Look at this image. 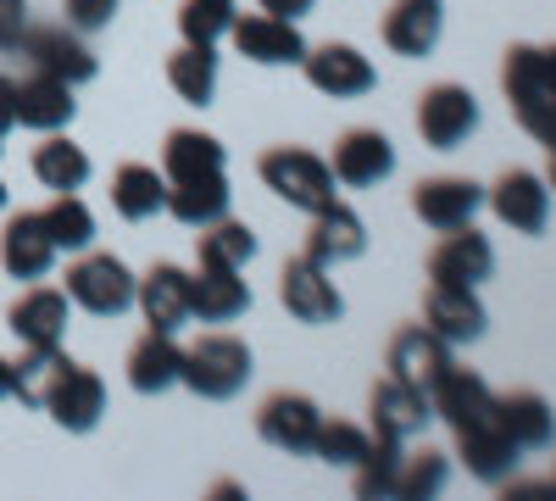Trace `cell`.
<instances>
[{"mask_svg":"<svg viewBox=\"0 0 556 501\" xmlns=\"http://www.w3.org/2000/svg\"><path fill=\"white\" fill-rule=\"evenodd\" d=\"M501 89L513 101V117L523 123V134L551 151L556 146V45H506Z\"/></svg>","mask_w":556,"mask_h":501,"instance_id":"1","label":"cell"},{"mask_svg":"<svg viewBox=\"0 0 556 501\" xmlns=\"http://www.w3.org/2000/svg\"><path fill=\"white\" fill-rule=\"evenodd\" d=\"M256 173H262V185H267L278 201H290V206L306 212V217L323 212L329 201H340V178H334L329 156H317V151H306V146H273V151H262Z\"/></svg>","mask_w":556,"mask_h":501,"instance_id":"2","label":"cell"},{"mask_svg":"<svg viewBox=\"0 0 556 501\" xmlns=\"http://www.w3.org/2000/svg\"><path fill=\"white\" fill-rule=\"evenodd\" d=\"M178 385L195 390L201 401H228L251 385V346L240 335H201L184 346V368H178Z\"/></svg>","mask_w":556,"mask_h":501,"instance_id":"3","label":"cell"},{"mask_svg":"<svg viewBox=\"0 0 556 501\" xmlns=\"http://www.w3.org/2000/svg\"><path fill=\"white\" fill-rule=\"evenodd\" d=\"M67 301L84 306L89 317H117L134 306V273L123 256L112 251H78V262L67 267Z\"/></svg>","mask_w":556,"mask_h":501,"instance_id":"4","label":"cell"},{"mask_svg":"<svg viewBox=\"0 0 556 501\" xmlns=\"http://www.w3.org/2000/svg\"><path fill=\"white\" fill-rule=\"evenodd\" d=\"M17 51L28 57V67H34V73L67 78L73 89H78V84H89V78L101 73L96 51H89L84 34H78V28H67V23H28V34H23Z\"/></svg>","mask_w":556,"mask_h":501,"instance_id":"5","label":"cell"},{"mask_svg":"<svg viewBox=\"0 0 556 501\" xmlns=\"http://www.w3.org/2000/svg\"><path fill=\"white\" fill-rule=\"evenodd\" d=\"M278 301H285L290 317H301V324H340V312H345L334 267H323L312 256H290L285 262V273H278Z\"/></svg>","mask_w":556,"mask_h":501,"instance_id":"6","label":"cell"},{"mask_svg":"<svg viewBox=\"0 0 556 501\" xmlns=\"http://www.w3.org/2000/svg\"><path fill=\"white\" fill-rule=\"evenodd\" d=\"M301 73H306V84L317 89V96H334V101H356V96H367V89L379 84L374 62H367L356 45H340V39H329V45H306Z\"/></svg>","mask_w":556,"mask_h":501,"instance_id":"7","label":"cell"},{"mask_svg":"<svg viewBox=\"0 0 556 501\" xmlns=\"http://www.w3.org/2000/svg\"><path fill=\"white\" fill-rule=\"evenodd\" d=\"M484 206L513 235H545V223H551V185L540 173H529V167H506L495 185L484 190Z\"/></svg>","mask_w":556,"mask_h":501,"instance_id":"8","label":"cell"},{"mask_svg":"<svg viewBox=\"0 0 556 501\" xmlns=\"http://www.w3.org/2000/svg\"><path fill=\"white\" fill-rule=\"evenodd\" d=\"M473 128H479L473 89H462V84H434V89H424V101H417V134H424V146L456 151V146H468Z\"/></svg>","mask_w":556,"mask_h":501,"instance_id":"9","label":"cell"},{"mask_svg":"<svg viewBox=\"0 0 556 501\" xmlns=\"http://www.w3.org/2000/svg\"><path fill=\"white\" fill-rule=\"evenodd\" d=\"M317 401L301 396V390H273L262 406H256V435L273 446V451H290V458H312V440H317Z\"/></svg>","mask_w":556,"mask_h":501,"instance_id":"10","label":"cell"},{"mask_svg":"<svg viewBox=\"0 0 556 501\" xmlns=\"http://www.w3.org/2000/svg\"><path fill=\"white\" fill-rule=\"evenodd\" d=\"M228 39H235V51L256 67H301L306 57V39L290 17H273V12H245L235 17V28H228Z\"/></svg>","mask_w":556,"mask_h":501,"instance_id":"11","label":"cell"},{"mask_svg":"<svg viewBox=\"0 0 556 501\" xmlns=\"http://www.w3.org/2000/svg\"><path fill=\"white\" fill-rule=\"evenodd\" d=\"M490 273H495V246L473 229V223L445 229L440 246L429 251V285H468V290H479Z\"/></svg>","mask_w":556,"mask_h":501,"instance_id":"12","label":"cell"},{"mask_svg":"<svg viewBox=\"0 0 556 501\" xmlns=\"http://www.w3.org/2000/svg\"><path fill=\"white\" fill-rule=\"evenodd\" d=\"M45 413H51L56 429H67V435H89L106 413V379L96 368H84V362H67L62 379L51 385V396H45Z\"/></svg>","mask_w":556,"mask_h":501,"instance_id":"13","label":"cell"},{"mask_svg":"<svg viewBox=\"0 0 556 501\" xmlns=\"http://www.w3.org/2000/svg\"><path fill=\"white\" fill-rule=\"evenodd\" d=\"M451 346L429 329V324H406L390 335V351H384V374L401 379V385H417V390H429L445 368H451Z\"/></svg>","mask_w":556,"mask_h":501,"instance_id":"14","label":"cell"},{"mask_svg":"<svg viewBox=\"0 0 556 501\" xmlns=\"http://www.w3.org/2000/svg\"><path fill=\"white\" fill-rule=\"evenodd\" d=\"M334 178L345 190H374L395 173V146L384 140L379 128H345L334 140V156H329Z\"/></svg>","mask_w":556,"mask_h":501,"instance_id":"15","label":"cell"},{"mask_svg":"<svg viewBox=\"0 0 556 501\" xmlns=\"http://www.w3.org/2000/svg\"><path fill=\"white\" fill-rule=\"evenodd\" d=\"M484 206V185L473 178H456V173H440V178H424V185L412 190V212L429 223L434 235L445 229H462V223H473Z\"/></svg>","mask_w":556,"mask_h":501,"instance_id":"16","label":"cell"},{"mask_svg":"<svg viewBox=\"0 0 556 501\" xmlns=\"http://www.w3.org/2000/svg\"><path fill=\"white\" fill-rule=\"evenodd\" d=\"M134 306L151 329L178 335L184 324H190V273L173 267V262H156L146 279H134Z\"/></svg>","mask_w":556,"mask_h":501,"instance_id":"17","label":"cell"},{"mask_svg":"<svg viewBox=\"0 0 556 501\" xmlns=\"http://www.w3.org/2000/svg\"><path fill=\"white\" fill-rule=\"evenodd\" d=\"M434 418V406H429V390H417V385H401V379H379L374 396H367V429H379V435H395V440H417L429 429Z\"/></svg>","mask_w":556,"mask_h":501,"instance_id":"18","label":"cell"},{"mask_svg":"<svg viewBox=\"0 0 556 501\" xmlns=\"http://www.w3.org/2000/svg\"><path fill=\"white\" fill-rule=\"evenodd\" d=\"M456 435V458L468 463V474L479 479V485H506L518 474V463H523V451L506 440V429L495 424V413L484 418V424H468V429H451Z\"/></svg>","mask_w":556,"mask_h":501,"instance_id":"19","label":"cell"},{"mask_svg":"<svg viewBox=\"0 0 556 501\" xmlns=\"http://www.w3.org/2000/svg\"><path fill=\"white\" fill-rule=\"evenodd\" d=\"M424 324L445 340V346H473L490 324V312L479 301V290L468 285H429L424 296Z\"/></svg>","mask_w":556,"mask_h":501,"instance_id":"20","label":"cell"},{"mask_svg":"<svg viewBox=\"0 0 556 501\" xmlns=\"http://www.w3.org/2000/svg\"><path fill=\"white\" fill-rule=\"evenodd\" d=\"M67 317H73V301L67 290H51V285H28L12 306H7V324L23 346H62L67 340Z\"/></svg>","mask_w":556,"mask_h":501,"instance_id":"21","label":"cell"},{"mask_svg":"<svg viewBox=\"0 0 556 501\" xmlns=\"http://www.w3.org/2000/svg\"><path fill=\"white\" fill-rule=\"evenodd\" d=\"M245 267H223V262H201L190 273V317L201 324H235L251 306V285L240 279Z\"/></svg>","mask_w":556,"mask_h":501,"instance_id":"22","label":"cell"},{"mask_svg":"<svg viewBox=\"0 0 556 501\" xmlns=\"http://www.w3.org/2000/svg\"><path fill=\"white\" fill-rule=\"evenodd\" d=\"M56 240L45 229L39 212H12L7 217V235H0V267L12 273V279H45L56 262Z\"/></svg>","mask_w":556,"mask_h":501,"instance_id":"23","label":"cell"},{"mask_svg":"<svg viewBox=\"0 0 556 501\" xmlns=\"http://www.w3.org/2000/svg\"><path fill=\"white\" fill-rule=\"evenodd\" d=\"M367 251V223L345 206V201H329L323 212H312V229H306V251L312 262L323 267H340V262H356Z\"/></svg>","mask_w":556,"mask_h":501,"instance_id":"24","label":"cell"},{"mask_svg":"<svg viewBox=\"0 0 556 501\" xmlns=\"http://www.w3.org/2000/svg\"><path fill=\"white\" fill-rule=\"evenodd\" d=\"M445 34V0H390L384 12V45L395 57H429Z\"/></svg>","mask_w":556,"mask_h":501,"instance_id":"25","label":"cell"},{"mask_svg":"<svg viewBox=\"0 0 556 501\" xmlns=\"http://www.w3.org/2000/svg\"><path fill=\"white\" fill-rule=\"evenodd\" d=\"M429 406H434V418H445L451 429H468V424H484L495 413V390L473 374V368H451L429 385Z\"/></svg>","mask_w":556,"mask_h":501,"instance_id":"26","label":"cell"},{"mask_svg":"<svg viewBox=\"0 0 556 501\" xmlns=\"http://www.w3.org/2000/svg\"><path fill=\"white\" fill-rule=\"evenodd\" d=\"M495 424L506 429L518 451H545L556 440V413L540 390H506L495 396Z\"/></svg>","mask_w":556,"mask_h":501,"instance_id":"27","label":"cell"},{"mask_svg":"<svg viewBox=\"0 0 556 501\" xmlns=\"http://www.w3.org/2000/svg\"><path fill=\"white\" fill-rule=\"evenodd\" d=\"M128 385L139 390V396H162V390H173L178 385V368H184V346H178V335H162V329H146L134 340V351H128Z\"/></svg>","mask_w":556,"mask_h":501,"instance_id":"28","label":"cell"},{"mask_svg":"<svg viewBox=\"0 0 556 501\" xmlns=\"http://www.w3.org/2000/svg\"><path fill=\"white\" fill-rule=\"evenodd\" d=\"M73 112H78V101H73V84H67V78L28 73V78L17 84V123H23V128L56 134V128L73 123Z\"/></svg>","mask_w":556,"mask_h":501,"instance_id":"29","label":"cell"},{"mask_svg":"<svg viewBox=\"0 0 556 501\" xmlns=\"http://www.w3.org/2000/svg\"><path fill=\"white\" fill-rule=\"evenodd\" d=\"M228 206H235V190H228L223 173H201V178L167 185V217H178L184 229H206V223L228 217Z\"/></svg>","mask_w":556,"mask_h":501,"instance_id":"30","label":"cell"},{"mask_svg":"<svg viewBox=\"0 0 556 501\" xmlns=\"http://www.w3.org/2000/svg\"><path fill=\"white\" fill-rule=\"evenodd\" d=\"M112 206L128 223H146V217L167 212V173H156L146 162H123L112 173Z\"/></svg>","mask_w":556,"mask_h":501,"instance_id":"31","label":"cell"},{"mask_svg":"<svg viewBox=\"0 0 556 501\" xmlns=\"http://www.w3.org/2000/svg\"><path fill=\"white\" fill-rule=\"evenodd\" d=\"M223 167H228L223 140H212V134H201V128H173L167 134V146H162L167 185H178V178H201V173H223Z\"/></svg>","mask_w":556,"mask_h":501,"instance_id":"32","label":"cell"},{"mask_svg":"<svg viewBox=\"0 0 556 501\" xmlns=\"http://www.w3.org/2000/svg\"><path fill=\"white\" fill-rule=\"evenodd\" d=\"M167 84H173L178 101L212 107V96H217V45H190L184 39L178 51L167 57Z\"/></svg>","mask_w":556,"mask_h":501,"instance_id":"33","label":"cell"},{"mask_svg":"<svg viewBox=\"0 0 556 501\" xmlns=\"http://www.w3.org/2000/svg\"><path fill=\"white\" fill-rule=\"evenodd\" d=\"M67 351L62 346H23L17 356H12V396L23 401V406H45V396H51V385L62 379V368H67Z\"/></svg>","mask_w":556,"mask_h":501,"instance_id":"34","label":"cell"},{"mask_svg":"<svg viewBox=\"0 0 556 501\" xmlns=\"http://www.w3.org/2000/svg\"><path fill=\"white\" fill-rule=\"evenodd\" d=\"M34 178L45 190H84L89 185V156H84V146H73L67 134L56 128V134H45V146H34Z\"/></svg>","mask_w":556,"mask_h":501,"instance_id":"35","label":"cell"},{"mask_svg":"<svg viewBox=\"0 0 556 501\" xmlns=\"http://www.w3.org/2000/svg\"><path fill=\"white\" fill-rule=\"evenodd\" d=\"M401 446L406 440H395V435H367V451L356 458V496L362 501H384V496H395V468H401Z\"/></svg>","mask_w":556,"mask_h":501,"instance_id":"36","label":"cell"},{"mask_svg":"<svg viewBox=\"0 0 556 501\" xmlns=\"http://www.w3.org/2000/svg\"><path fill=\"white\" fill-rule=\"evenodd\" d=\"M445 479H451V458H445V451H434V446H424V451H401L395 501H429V496L445 490Z\"/></svg>","mask_w":556,"mask_h":501,"instance_id":"37","label":"cell"},{"mask_svg":"<svg viewBox=\"0 0 556 501\" xmlns=\"http://www.w3.org/2000/svg\"><path fill=\"white\" fill-rule=\"evenodd\" d=\"M39 217H45V229H51L56 251H89V240H96V212L84 206L78 190H62Z\"/></svg>","mask_w":556,"mask_h":501,"instance_id":"38","label":"cell"},{"mask_svg":"<svg viewBox=\"0 0 556 501\" xmlns=\"http://www.w3.org/2000/svg\"><path fill=\"white\" fill-rule=\"evenodd\" d=\"M195 251H201V262L245 267L256 256V229H251V223H240V217H217V223H206V229H201Z\"/></svg>","mask_w":556,"mask_h":501,"instance_id":"39","label":"cell"},{"mask_svg":"<svg viewBox=\"0 0 556 501\" xmlns=\"http://www.w3.org/2000/svg\"><path fill=\"white\" fill-rule=\"evenodd\" d=\"M235 0H184L178 7V34L190 45H217L228 39V28H235Z\"/></svg>","mask_w":556,"mask_h":501,"instance_id":"40","label":"cell"},{"mask_svg":"<svg viewBox=\"0 0 556 501\" xmlns=\"http://www.w3.org/2000/svg\"><path fill=\"white\" fill-rule=\"evenodd\" d=\"M367 435L362 424H345V418H323L317 424V440H312V458L317 463H334V468H356V458L367 451Z\"/></svg>","mask_w":556,"mask_h":501,"instance_id":"41","label":"cell"},{"mask_svg":"<svg viewBox=\"0 0 556 501\" xmlns=\"http://www.w3.org/2000/svg\"><path fill=\"white\" fill-rule=\"evenodd\" d=\"M117 7H123V0H62L67 28H78V34H101V28H112Z\"/></svg>","mask_w":556,"mask_h":501,"instance_id":"42","label":"cell"},{"mask_svg":"<svg viewBox=\"0 0 556 501\" xmlns=\"http://www.w3.org/2000/svg\"><path fill=\"white\" fill-rule=\"evenodd\" d=\"M28 34V0H0V51H17Z\"/></svg>","mask_w":556,"mask_h":501,"instance_id":"43","label":"cell"},{"mask_svg":"<svg viewBox=\"0 0 556 501\" xmlns=\"http://www.w3.org/2000/svg\"><path fill=\"white\" fill-rule=\"evenodd\" d=\"M7 128H17V78L0 73V140H7Z\"/></svg>","mask_w":556,"mask_h":501,"instance_id":"44","label":"cell"},{"mask_svg":"<svg viewBox=\"0 0 556 501\" xmlns=\"http://www.w3.org/2000/svg\"><path fill=\"white\" fill-rule=\"evenodd\" d=\"M256 7H262V12H273V17H290V23H301V17L317 7V0H256Z\"/></svg>","mask_w":556,"mask_h":501,"instance_id":"45","label":"cell"},{"mask_svg":"<svg viewBox=\"0 0 556 501\" xmlns=\"http://www.w3.org/2000/svg\"><path fill=\"white\" fill-rule=\"evenodd\" d=\"M0 401H12V356H0Z\"/></svg>","mask_w":556,"mask_h":501,"instance_id":"46","label":"cell"},{"mask_svg":"<svg viewBox=\"0 0 556 501\" xmlns=\"http://www.w3.org/2000/svg\"><path fill=\"white\" fill-rule=\"evenodd\" d=\"M545 185L556 190V146H551V167H545Z\"/></svg>","mask_w":556,"mask_h":501,"instance_id":"47","label":"cell"},{"mask_svg":"<svg viewBox=\"0 0 556 501\" xmlns=\"http://www.w3.org/2000/svg\"><path fill=\"white\" fill-rule=\"evenodd\" d=\"M0 212H7V185H0Z\"/></svg>","mask_w":556,"mask_h":501,"instance_id":"48","label":"cell"},{"mask_svg":"<svg viewBox=\"0 0 556 501\" xmlns=\"http://www.w3.org/2000/svg\"><path fill=\"white\" fill-rule=\"evenodd\" d=\"M551 496H556V474H551Z\"/></svg>","mask_w":556,"mask_h":501,"instance_id":"49","label":"cell"}]
</instances>
